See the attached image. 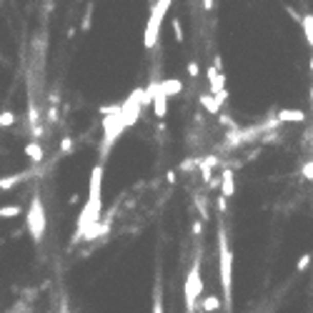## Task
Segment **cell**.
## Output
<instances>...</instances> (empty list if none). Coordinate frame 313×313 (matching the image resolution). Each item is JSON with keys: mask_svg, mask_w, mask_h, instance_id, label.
Wrapping results in <instances>:
<instances>
[{"mask_svg": "<svg viewBox=\"0 0 313 313\" xmlns=\"http://www.w3.org/2000/svg\"><path fill=\"white\" fill-rule=\"evenodd\" d=\"M173 0H156L153 8H151V18H148V25H145V35H143V43L148 50H153L158 45V35H160V25L165 20V13L171 8Z\"/></svg>", "mask_w": 313, "mask_h": 313, "instance_id": "3957f363", "label": "cell"}, {"mask_svg": "<svg viewBox=\"0 0 313 313\" xmlns=\"http://www.w3.org/2000/svg\"><path fill=\"white\" fill-rule=\"evenodd\" d=\"M308 263H311V255H308V253H306V255H301V261H298V271L303 273V271L308 268Z\"/></svg>", "mask_w": 313, "mask_h": 313, "instance_id": "44dd1931", "label": "cell"}, {"mask_svg": "<svg viewBox=\"0 0 313 313\" xmlns=\"http://www.w3.org/2000/svg\"><path fill=\"white\" fill-rule=\"evenodd\" d=\"M226 100H228V90L223 88L220 93H203V96L198 98V103H200V105H203V108H206L211 116H218Z\"/></svg>", "mask_w": 313, "mask_h": 313, "instance_id": "ba28073f", "label": "cell"}, {"mask_svg": "<svg viewBox=\"0 0 313 313\" xmlns=\"http://www.w3.org/2000/svg\"><path fill=\"white\" fill-rule=\"evenodd\" d=\"M286 13H288L293 20H298V23H301V18H303V15H298V10H296V8H286Z\"/></svg>", "mask_w": 313, "mask_h": 313, "instance_id": "d4e9b609", "label": "cell"}, {"mask_svg": "<svg viewBox=\"0 0 313 313\" xmlns=\"http://www.w3.org/2000/svg\"><path fill=\"white\" fill-rule=\"evenodd\" d=\"M186 73H188V76H191V78L196 80L198 76H200V65H198L196 60H191V63H188V65H186Z\"/></svg>", "mask_w": 313, "mask_h": 313, "instance_id": "e0dca14e", "label": "cell"}, {"mask_svg": "<svg viewBox=\"0 0 313 313\" xmlns=\"http://www.w3.org/2000/svg\"><path fill=\"white\" fill-rule=\"evenodd\" d=\"M100 113H103V143H100V153L105 156L111 151V145L123 136V131L128 125H125V120L120 116V105H103Z\"/></svg>", "mask_w": 313, "mask_h": 313, "instance_id": "7a4b0ae2", "label": "cell"}, {"mask_svg": "<svg viewBox=\"0 0 313 313\" xmlns=\"http://www.w3.org/2000/svg\"><path fill=\"white\" fill-rule=\"evenodd\" d=\"M301 176L306 178V180H313V160L303 163V168H301Z\"/></svg>", "mask_w": 313, "mask_h": 313, "instance_id": "d6986e66", "label": "cell"}, {"mask_svg": "<svg viewBox=\"0 0 313 313\" xmlns=\"http://www.w3.org/2000/svg\"><path fill=\"white\" fill-rule=\"evenodd\" d=\"M60 148H63V153H70V151H73V140H70V138H63Z\"/></svg>", "mask_w": 313, "mask_h": 313, "instance_id": "603a6c76", "label": "cell"}, {"mask_svg": "<svg viewBox=\"0 0 313 313\" xmlns=\"http://www.w3.org/2000/svg\"><path fill=\"white\" fill-rule=\"evenodd\" d=\"M160 85H163V93L171 98V96H180L183 93V83L178 78H165V80H160Z\"/></svg>", "mask_w": 313, "mask_h": 313, "instance_id": "7c38bea8", "label": "cell"}, {"mask_svg": "<svg viewBox=\"0 0 313 313\" xmlns=\"http://www.w3.org/2000/svg\"><path fill=\"white\" fill-rule=\"evenodd\" d=\"M301 28H303V35H306V43L313 48V13H306L301 18Z\"/></svg>", "mask_w": 313, "mask_h": 313, "instance_id": "9a60e30c", "label": "cell"}, {"mask_svg": "<svg viewBox=\"0 0 313 313\" xmlns=\"http://www.w3.org/2000/svg\"><path fill=\"white\" fill-rule=\"evenodd\" d=\"M203 233V223L200 220H193V235H200Z\"/></svg>", "mask_w": 313, "mask_h": 313, "instance_id": "484cf974", "label": "cell"}, {"mask_svg": "<svg viewBox=\"0 0 313 313\" xmlns=\"http://www.w3.org/2000/svg\"><path fill=\"white\" fill-rule=\"evenodd\" d=\"M218 268H220V288H223V308L233 306V251L228 246V235L218 231Z\"/></svg>", "mask_w": 313, "mask_h": 313, "instance_id": "6da1fadb", "label": "cell"}, {"mask_svg": "<svg viewBox=\"0 0 313 313\" xmlns=\"http://www.w3.org/2000/svg\"><path fill=\"white\" fill-rule=\"evenodd\" d=\"M28 226H30V233L35 241L43 238L45 233V213H43V206H40V200L35 198L33 200V206H30V213H28Z\"/></svg>", "mask_w": 313, "mask_h": 313, "instance_id": "52a82bcc", "label": "cell"}, {"mask_svg": "<svg viewBox=\"0 0 313 313\" xmlns=\"http://www.w3.org/2000/svg\"><path fill=\"white\" fill-rule=\"evenodd\" d=\"M208 83H211V93H220L226 88V73L220 68V58H215V65L208 68Z\"/></svg>", "mask_w": 313, "mask_h": 313, "instance_id": "9c48e42d", "label": "cell"}, {"mask_svg": "<svg viewBox=\"0 0 313 313\" xmlns=\"http://www.w3.org/2000/svg\"><path fill=\"white\" fill-rule=\"evenodd\" d=\"M183 293H186V308H188V313H196L198 311V298H200V293H203L200 261H196L193 268H191L188 275H186V288H183Z\"/></svg>", "mask_w": 313, "mask_h": 313, "instance_id": "5b68a950", "label": "cell"}, {"mask_svg": "<svg viewBox=\"0 0 313 313\" xmlns=\"http://www.w3.org/2000/svg\"><path fill=\"white\" fill-rule=\"evenodd\" d=\"M28 156L33 158V160H43V148H40L38 143H30L28 145Z\"/></svg>", "mask_w": 313, "mask_h": 313, "instance_id": "2e32d148", "label": "cell"}, {"mask_svg": "<svg viewBox=\"0 0 313 313\" xmlns=\"http://www.w3.org/2000/svg\"><path fill=\"white\" fill-rule=\"evenodd\" d=\"M220 308H223V301L218 296H206L203 303H200V311H206V313H215V311H220Z\"/></svg>", "mask_w": 313, "mask_h": 313, "instance_id": "5bb4252c", "label": "cell"}, {"mask_svg": "<svg viewBox=\"0 0 313 313\" xmlns=\"http://www.w3.org/2000/svg\"><path fill=\"white\" fill-rule=\"evenodd\" d=\"M145 96H148V100L153 103V113H156L158 118H165V113H168V96L163 93L160 80H151V83H148Z\"/></svg>", "mask_w": 313, "mask_h": 313, "instance_id": "8992f818", "label": "cell"}, {"mask_svg": "<svg viewBox=\"0 0 313 313\" xmlns=\"http://www.w3.org/2000/svg\"><path fill=\"white\" fill-rule=\"evenodd\" d=\"M220 193L226 198L235 196V178H233V171H231V168H226L223 176H220Z\"/></svg>", "mask_w": 313, "mask_h": 313, "instance_id": "8fae6325", "label": "cell"}, {"mask_svg": "<svg viewBox=\"0 0 313 313\" xmlns=\"http://www.w3.org/2000/svg\"><path fill=\"white\" fill-rule=\"evenodd\" d=\"M173 33H176L178 43H183V28H180V20L178 18H173Z\"/></svg>", "mask_w": 313, "mask_h": 313, "instance_id": "ffe728a7", "label": "cell"}, {"mask_svg": "<svg viewBox=\"0 0 313 313\" xmlns=\"http://www.w3.org/2000/svg\"><path fill=\"white\" fill-rule=\"evenodd\" d=\"M275 118H278V123H303V120H306V113L298 111V108H281V111L275 113Z\"/></svg>", "mask_w": 313, "mask_h": 313, "instance_id": "30bf717a", "label": "cell"}, {"mask_svg": "<svg viewBox=\"0 0 313 313\" xmlns=\"http://www.w3.org/2000/svg\"><path fill=\"white\" fill-rule=\"evenodd\" d=\"M165 180H168V183H171V186H173V183H176V180H178L176 171H168V173H165Z\"/></svg>", "mask_w": 313, "mask_h": 313, "instance_id": "4316f807", "label": "cell"}, {"mask_svg": "<svg viewBox=\"0 0 313 313\" xmlns=\"http://www.w3.org/2000/svg\"><path fill=\"white\" fill-rule=\"evenodd\" d=\"M215 206H218V211H220V213H226V211H228V208H226V196H223V193L218 196V200H215Z\"/></svg>", "mask_w": 313, "mask_h": 313, "instance_id": "cb8c5ba5", "label": "cell"}, {"mask_svg": "<svg viewBox=\"0 0 313 313\" xmlns=\"http://www.w3.org/2000/svg\"><path fill=\"white\" fill-rule=\"evenodd\" d=\"M215 165H218V158H215V156H206L200 163H198L200 176H203V180H206V183H211V168H215Z\"/></svg>", "mask_w": 313, "mask_h": 313, "instance_id": "4fadbf2b", "label": "cell"}, {"mask_svg": "<svg viewBox=\"0 0 313 313\" xmlns=\"http://www.w3.org/2000/svg\"><path fill=\"white\" fill-rule=\"evenodd\" d=\"M203 10H213V0H203Z\"/></svg>", "mask_w": 313, "mask_h": 313, "instance_id": "83f0119b", "label": "cell"}, {"mask_svg": "<svg viewBox=\"0 0 313 313\" xmlns=\"http://www.w3.org/2000/svg\"><path fill=\"white\" fill-rule=\"evenodd\" d=\"M148 103H151V100H148V96H145V88H136V90L125 98V103H120V116H123V120H125L128 128L138 123L140 111H143Z\"/></svg>", "mask_w": 313, "mask_h": 313, "instance_id": "277c9868", "label": "cell"}, {"mask_svg": "<svg viewBox=\"0 0 313 313\" xmlns=\"http://www.w3.org/2000/svg\"><path fill=\"white\" fill-rule=\"evenodd\" d=\"M196 206H198V213H200V218H208V213H206V200H203V198H196Z\"/></svg>", "mask_w": 313, "mask_h": 313, "instance_id": "7402d4cb", "label": "cell"}, {"mask_svg": "<svg viewBox=\"0 0 313 313\" xmlns=\"http://www.w3.org/2000/svg\"><path fill=\"white\" fill-rule=\"evenodd\" d=\"M153 313H163V291L156 288V303H153Z\"/></svg>", "mask_w": 313, "mask_h": 313, "instance_id": "ac0fdd59", "label": "cell"}]
</instances>
